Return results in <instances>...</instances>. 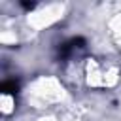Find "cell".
Here are the masks:
<instances>
[{
  "label": "cell",
  "mask_w": 121,
  "mask_h": 121,
  "mask_svg": "<svg viewBox=\"0 0 121 121\" xmlns=\"http://www.w3.org/2000/svg\"><path fill=\"white\" fill-rule=\"evenodd\" d=\"M83 38H72V40H68V42H64L60 47H59V55L64 59V57H68V55H72L78 47H83Z\"/></svg>",
  "instance_id": "obj_1"
},
{
  "label": "cell",
  "mask_w": 121,
  "mask_h": 121,
  "mask_svg": "<svg viewBox=\"0 0 121 121\" xmlns=\"http://www.w3.org/2000/svg\"><path fill=\"white\" fill-rule=\"evenodd\" d=\"M17 89H19V85H17L15 79H9V81H4L2 83V93L4 95H15Z\"/></svg>",
  "instance_id": "obj_2"
},
{
  "label": "cell",
  "mask_w": 121,
  "mask_h": 121,
  "mask_svg": "<svg viewBox=\"0 0 121 121\" xmlns=\"http://www.w3.org/2000/svg\"><path fill=\"white\" fill-rule=\"evenodd\" d=\"M23 8H26V9H32V8H34V2H30V4H28V2H23Z\"/></svg>",
  "instance_id": "obj_3"
}]
</instances>
